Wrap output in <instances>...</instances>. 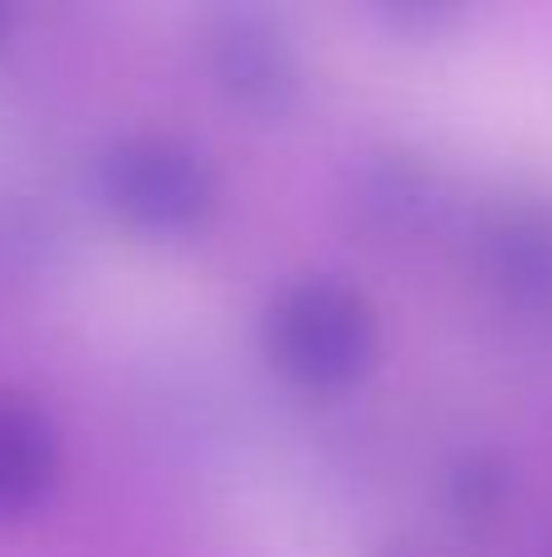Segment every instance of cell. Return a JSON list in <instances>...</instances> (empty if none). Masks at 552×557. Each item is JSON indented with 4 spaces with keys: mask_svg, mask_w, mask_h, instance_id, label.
<instances>
[{
    "mask_svg": "<svg viewBox=\"0 0 552 557\" xmlns=\"http://www.w3.org/2000/svg\"><path fill=\"white\" fill-rule=\"evenodd\" d=\"M509 494V465L499 455H465V460L450 470V504H455L465 519H485L499 513Z\"/></svg>",
    "mask_w": 552,
    "mask_h": 557,
    "instance_id": "obj_6",
    "label": "cell"
},
{
    "mask_svg": "<svg viewBox=\"0 0 552 557\" xmlns=\"http://www.w3.org/2000/svg\"><path fill=\"white\" fill-rule=\"evenodd\" d=\"M205 69L235 108L279 117L299 98V54L260 10H221L205 29Z\"/></svg>",
    "mask_w": 552,
    "mask_h": 557,
    "instance_id": "obj_3",
    "label": "cell"
},
{
    "mask_svg": "<svg viewBox=\"0 0 552 557\" xmlns=\"http://www.w3.org/2000/svg\"><path fill=\"white\" fill-rule=\"evenodd\" d=\"M485 274L514 304L552 308V221L548 215H504L485 235Z\"/></svg>",
    "mask_w": 552,
    "mask_h": 557,
    "instance_id": "obj_5",
    "label": "cell"
},
{
    "mask_svg": "<svg viewBox=\"0 0 552 557\" xmlns=\"http://www.w3.org/2000/svg\"><path fill=\"white\" fill-rule=\"evenodd\" d=\"M377 557H416V553H406V548H387V553H377Z\"/></svg>",
    "mask_w": 552,
    "mask_h": 557,
    "instance_id": "obj_8",
    "label": "cell"
},
{
    "mask_svg": "<svg viewBox=\"0 0 552 557\" xmlns=\"http://www.w3.org/2000/svg\"><path fill=\"white\" fill-rule=\"evenodd\" d=\"M5 39H10V10L0 5V45H5Z\"/></svg>",
    "mask_w": 552,
    "mask_h": 557,
    "instance_id": "obj_7",
    "label": "cell"
},
{
    "mask_svg": "<svg viewBox=\"0 0 552 557\" xmlns=\"http://www.w3.org/2000/svg\"><path fill=\"white\" fill-rule=\"evenodd\" d=\"M98 201L137 235H191L221 201V176L181 137H123L98 157Z\"/></svg>",
    "mask_w": 552,
    "mask_h": 557,
    "instance_id": "obj_2",
    "label": "cell"
},
{
    "mask_svg": "<svg viewBox=\"0 0 552 557\" xmlns=\"http://www.w3.org/2000/svg\"><path fill=\"white\" fill-rule=\"evenodd\" d=\"M59 484V431L39 401L0 392V523H20Z\"/></svg>",
    "mask_w": 552,
    "mask_h": 557,
    "instance_id": "obj_4",
    "label": "cell"
},
{
    "mask_svg": "<svg viewBox=\"0 0 552 557\" xmlns=\"http://www.w3.org/2000/svg\"><path fill=\"white\" fill-rule=\"evenodd\" d=\"M264 352L303 392H348L377 367L381 327L342 278H299L264 313Z\"/></svg>",
    "mask_w": 552,
    "mask_h": 557,
    "instance_id": "obj_1",
    "label": "cell"
}]
</instances>
